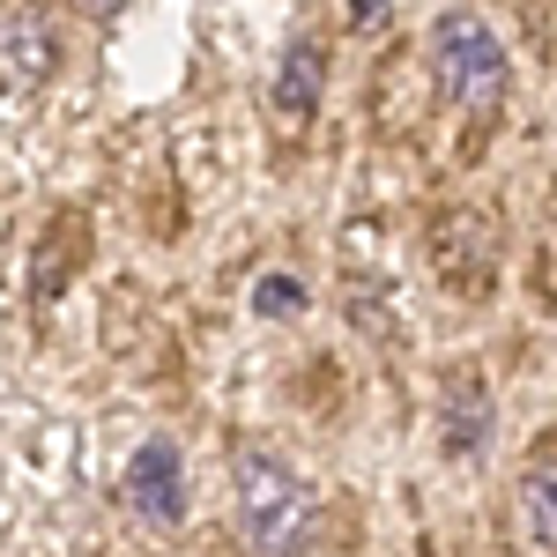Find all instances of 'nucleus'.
<instances>
[{
    "mask_svg": "<svg viewBox=\"0 0 557 557\" xmlns=\"http://www.w3.org/2000/svg\"><path fill=\"white\" fill-rule=\"evenodd\" d=\"M231 498H238V535L253 557H312L320 513H312V483L268 446L231 454Z\"/></svg>",
    "mask_w": 557,
    "mask_h": 557,
    "instance_id": "1",
    "label": "nucleus"
},
{
    "mask_svg": "<svg viewBox=\"0 0 557 557\" xmlns=\"http://www.w3.org/2000/svg\"><path fill=\"white\" fill-rule=\"evenodd\" d=\"M506 38L469 15V8H446L438 23H431V83L446 104H461V112H491L498 97H506Z\"/></svg>",
    "mask_w": 557,
    "mask_h": 557,
    "instance_id": "2",
    "label": "nucleus"
},
{
    "mask_svg": "<svg viewBox=\"0 0 557 557\" xmlns=\"http://www.w3.org/2000/svg\"><path fill=\"white\" fill-rule=\"evenodd\" d=\"M120 498H127L134 520H149V528H178L186 506H194V483H186V454H178V438H141L127 454V475H120Z\"/></svg>",
    "mask_w": 557,
    "mask_h": 557,
    "instance_id": "3",
    "label": "nucleus"
},
{
    "mask_svg": "<svg viewBox=\"0 0 557 557\" xmlns=\"http://www.w3.org/2000/svg\"><path fill=\"white\" fill-rule=\"evenodd\" d=\"M491 438H498V394H491V380L475 364H446V380H438V454L469 469V461L491 454Z\"/></svg>",
    "mask_w": 557,
    "mask_h": 557,
    "instance_id": "4",
    "label": "nucleus"
},
{
    "mask_svg": "<svg viewBox=\"0 0 557 557\" xmlns=\"http://www.w3.org/2000/svg\"><path fill=\"white\" fill-rule=\"evenodd\" d=\"M320 89H327V45L312 38V30H298V38L283 45L275 75H268V104H275V120H312Z\"/></svg>",
    "mask_w": 557,
    "mask_h": 557,
    "instance_id": "5",
    "label": "nucleus"
},
{
    "mask_svg": "<svg viewBox=\"0 0 557 557\" xmlns=\"http://www.w3.org/2000/svg\"><path fill=\"white\" fill-rule=\"evenodd\" d=\"M513 506H520V528L535 550H557V454H535L513 483Z\"/></svg>",
    "mask_w": 557,
    "mask_h": 557,
    "instance_id": "6",
    "label": "nucleus"
},
{
    "mask_svg": "<svg viewBox=\"0 0 557 557\" xmlns=\"http://www.w3.org/2000/svg\"><path fill=\"white\" fill-rule=\"evenodd\" d=\"M0 60H8L23 83H38L45 67H52V15H38V8H8V15H0Z\"/></svg>",
    "mask_w": 557,
    "mask_h": 557,
    "instance_id": "7",
    "label": "nucleus"
},
{
    "mask_svg": "<svg viewBox=\"0 0 557 557\" xmlns=\"http://www.w3.org/2000/svg\"><path fill=\"white\" fill-rule=\"evenodd\" d=\"M253 312H260V320H298V312H305V283H298V275H283V268H268V275L253 283Z\"/></svg>",
    "mask_w": 557,
    "mask_h": 557,
    "instance_id": "8",
    "label": "nucleus"
},
{
    "mask_svg": "<svg viewBox=\"0 0 557 557\" xmlns=\"http://www.w3.org/2000/svg\"><path fill=\"white\" fill-rule=\"evenodd\" d=\"M386 23H394L386 0H357V8H349V30H386Z\"/></svg>",
    "mask_w": 557,
    "mask_h": 557,
    "instance_id": "9",
    "label": "nucleus"
}]
</instances>
